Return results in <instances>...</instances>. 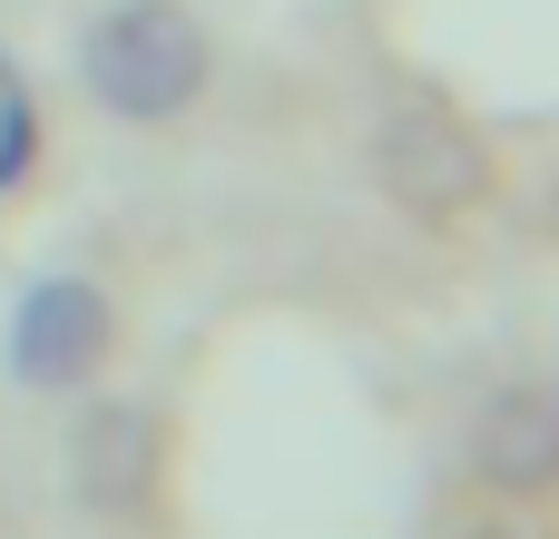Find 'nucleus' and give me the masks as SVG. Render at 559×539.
Returning <instances> with one entry per match:
<instances>
[{"mask_svg": "<svg viewBox=\"0 0 559 539\" xmlns=\"http://www.w3.org/2000/svg\"><path fill=\"white\" fill-rule=\"evenodd\" d=\"M540 226H550V236H559V177H550V196H540Z\"/></svg>", "mask_w": 559, "mask_h": 539, "instance_id": "obj_6", "label": "nucleus"}, {"mask_svg": "<svg viewBox=\"0 0 559 539\" xmlns=\"http://www.w3.org/2000/svg\"><path fill=\"white\" fill-rule=\"evenodd\" d=\"M157 491V422L138 403L79 412V501L88 511H138Z\"/></svg>", "mask_w": 559, "mask_h": 539, "instance_id": "obj_4", "label": "nucleus"}, {"mask_svg": "<svg viewBox=\"0 0 559 539\" xmlns=\"http://www.w3.org/2000/svg\"><path fill=\"white\" fill-rule=\"evenodd\" d=\"M79 79H88V98L108 118H138V128L147 118H177L206 88V29L187 10H167V0H128V10H108L88 29Z\"/></svg>", "mask_w": 559, "mask_h": 539, "instance_id": "obj_1", "label": "nucleus"}, {"mask_svg": "<svg viewBox=\"0 0 559 539\" xmlns=\"http://www.w3.org/2000/svg\"><path fill=\"white\" fill-rule=\"evenodd\" d=\"M472 462H481V481H501V491H540L559 471V412L531 403V393H501V403L481 412V432H472Z\"/></svg>", "mask_w": 559, "mask_h": 539, "instance_id": "obj_5", "label": "nucleus"}, {"mask_svg": "<svg viewBox=\"0 0 559 539\" xmlns=\"http://www.w3.org/2000/svg\"><path fill=\"white\" fill-rule=\"evenodd\" d=\"M373 187H383L403 216L442 226V216L481 206V187H491V147H481V128H472L452 98H393L383 128H373Z\"/></svg>", "mask_w": 559, "mask_h": 539, "instance_id": "obj_2", "label": "nucleus"}, {"mask_svg": "<svg viewBox=\"0 0 559 539\" xmlns=\"http://www.w3.org/2000/svg\"><path fill=\"white\" fill-rule=\"evenodd\" d=\"M98 344H108V295L98 285H79V275H49V285H29L20 295V314H10V363H20V383H79L88 363H98Z\"/></svg>", "mask_w": 559, "mask_h": 539, "instance_id": "obj_3", "label": "nucleus"}]
</instances>
